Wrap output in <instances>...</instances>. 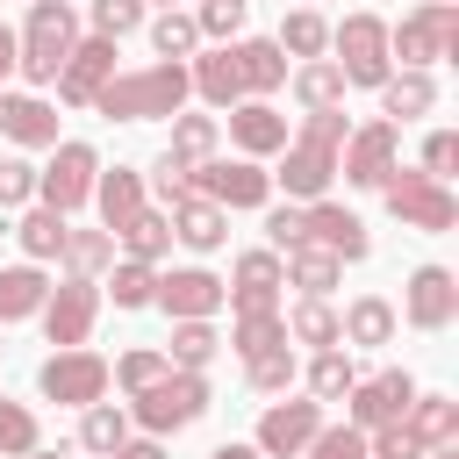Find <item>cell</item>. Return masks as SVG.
<instances>
[{"instance_id": "44", "label": "cell", "mask_w": 459, "mask_h": 459, "mask_svg": "<svg viewBox=\"0 0 459 459\" xmlns=\"http://www.w3.org/2000/svg\"><path fill=\"white\" fill-rule=\"evenodd\" d=\"M108 294H115V308H151V301H158V265L122 258V265H115V280H108Z\"/></svg>"}, {"instance_id": "20", "label": "cell", "mask_w": 459, "mask_h": 459, "mask_svg": "<svg viewBox=\"0 0 459 459\" xmlns=\"http://www.w3.org/2000/svg\"><path fill=\"white\" fill-rule=\"evenodd\" d=\"M230 143L244 158H273V151H287V115L273 100H237L230 108Z\"/></svg>"}, {"instance_id": "31", "label": "cell", "mask_w": 459, "mask_h": 459, "mask_svg": "<svg viewBox=\"0 0 459 459\" xmlns=\"http://www.w3.org/2000/svg\"><path fill=\"white\" fill-rule=\"evenodd\" d=\"M57 258H65L72 280H100V273L115 265V237H108V230H65V251H57Z\"/></svg>"}, {"instance_id": "28", "label": "cell", "mask_w": 459, "mask_h": 459, "mask_svg": "<svg viewBox=\"0 0 459 459\" xmlns=\"http://www.w3.org/2000/svg\"><path fill=\"white\" fill-rule=\"evenodd\" d=\"M337 273H344V265H337V258H330L323 244H294V251L280 258V280H294V287H301L308 301H330V287H337Z\"/></svg>"}, {"instance_id": "23", "label": "cell", "mask_w": 459, "mask_h": 459, "mask_svg": "<svg viewBox=\"0 0 459 459\" xmlns=\"http://www.w3.org/2000/svg\"><path fill=\"white\" fill-rule=\"evenodd\" d=\"M230 57H237V86H244V100H265L273 86H287V50H280L273 36H251V43H237Z\"/></svg>"}, {"instance_id": "41", "label": "cell", "mask_w": 459, "mask_h": 459, "mask_svg": "<svg viewBox=\"0 0 459 459\" xmlns=\"http://www.w3.org/2000/svg\"><path fill=\"white\" fill-rule=\"evenodd\" d=\"M122 437H129V409H122V402H93V409H86V423H79V445L108 459Z\"/></svg>"}, {"instance_id": "18", "label": "cell", "mask_w": 459, "mask_h": 459, "mask_svg": "<svg viewBox=\"0 0 459 459\" xmlns=\"http://www.w3.org/2000/svg\"><path fill=\"white\" fill-rule=\"evenodd\" d=\"M402 316H409V330H445L459 316V280L445 265H416L409 294H402Z\"/></svg>"}, {"instance_id": "34", "label": "cell", "mask_w": 459, "mask_h": 459, "mask_svg": "<svg viewBox=\"0 0 459 459\" xmlns=\"http://www.w3.org/2000/svg\"><path fill=\"white\" fill-rule=\"evenodd\" d=\"M14 237H22V251H29V265H43V258H57V251H65V215L36 201V208H29L22 222H14Z\"/></svg>"}, {"instance_id": "47", "label": "cell", "mask_w": 459, "mask_h": 459, "mask_svg": "<svg viewBox=\"0 0 459 459\" xmlns=\"http://www.w3.org/2000/svg\"><path fill=\"white\" fill-rule=\"evenodd\" d=\"M86 14H93V36H108V43H122L129 29H143V0H93Z\"/></svg>"}, {"instance_id": "14", "label": "cell", "mask_w": 459, "mask_h": 459, "mask_svg": "<svg viewBox=\"0 0 459 459\" xmlns=\"http://www.w3.org/2000/svg\"><path fill=\"white\" fill-rule=\"evenodd\" d=\"M409 402H416V380L394 366V373H373V380H359V387L344 394V409H351L344 423H351V430H380V423H394Z\"/></svg>"}, {"instance_id": "4", "label": "cell", "mask_w": 459, "mask_h": 459, "mask_svg": "<svg viewBox=\"0 0 459 459\" xmlns=\"http://www.w3.org/2000/svg\"><path fill=\"white\" fill-rule=\"evenodd\" d=\"M387 57H402V72H430L437 57H459V0H423L416 14H402L387 29Z\"/></svg>"}, {"instance_id": "12", "label": "cell", "mask_w": 459, "mask_h": 459, "mask_svg": "<svg viewBox=\"0 0 459 459\" xmlns=\"http://www.w3.org/2000/svg\"><path fill=\"white\" fill-rule=\"evenodd\" d=\"M394 151H402V129H394V122H366V129H351L344 151H337L344 186H380V179L394 172Z\"/></svg>"}, {"instance_id": "16", "label": "cell", "mask_w": 459, "mask_h": 459, "mask_svg": "<svg viewBox=\"0 0 459 459\" xmlns=\"http://www.w3.org/2000/svg\"><path fill=\"white\" fill-rule=\"evenodd\" d=\"M280 251H244L237 258V287H222L230 316H273L280 308Z\"/></svg>"}, {"instance_id": "51", "label": "cell", "mask_w": 459, "mask_h": 459, "mask_svg": "<svg viewBox=\"0 0 459 459\" xmlns=\"http://www.w3.org/2000/svg\"><path fill=\"white\" fill-rule=\"evenodd\" d=\"M452 165H459V136L452 129H430L423 136V172L430 179H452Z\"/></svg>"}, {"instance_id": "46", "label": "cell", "mask_w": 459, "mask_h": 459, "mask_svg": "<svg viewBox=\"0 0 459 459\" xmlns=\"http://www.w3.org/2000/svg\"><path fill=\"white\" fill-rule=\"evenodd\" d=\"M244 380H251L258 394H287V387H294V351L280 344V351H258V359H244Z\"/></svg>"}, {"instance_id": "35", "label": "cell", "mask_w": 459, "mask_h": 459, "mask_svg": "<svg viewBox=\"0 0 459 459\" xmlns=\"http://www.w3.org/2000/svg\"><path fill=\"white\" fill-rule=\"evenodd\" d=\"M280 323H287V337H294V344H316V351H330V344H337V308H330V301H308V294H301Z\"/></svg>"}, {"instance_id": "29", "label": "cell", "mask_w": 459, "mask_h": 459, "mask_svg": "<svg viewBox=\"0 0 459 459\" xmlns=\"http://www.w3.org/2000/svg\"><path fill=\"white\" fill-rule=\"evenodd\" d=\"M387 337H394V308H387L380 294H359V301L337 316V344H366V351H373V344H387Z\"/></svg>"}, {"instance_id": "40", "label": "cell", "mask_w": 459, "mask_h": 459, "mask_svg": "<svg viewBox=\"0 0 459 459\" xmlns=\"http://www.w3.org/2000/svg\"><path fill=\"white\" fill-rule=\"evenodd\" d=\"M165 373H172V366H165V351H158V344H136V351H122V359L108 366V380H115L122 394H143V387H151V380H165Z\"/></svg>"}, {"instance_id": "11", "label": "cell", "mask_w": 459, "mask_h": 459, "mask_svg": "<svg viewBox=\"0 0 459 459\" xmlns=\"http://www.w3.org/2000/svg\"><path fill=\"white\" fill-rule=\"evenodd\" d=\"M36 316H43V337H50L57 351H79L86 330H93V316H100V287H93V280H65V287L43 294Z\"/></svg>"}, {"instance_id": "56", "label": "cell", "mask_w": 459, "mask_h": 459, "mask_svg": "<svg viewBox=\"0 0 459 459\" xmlns=\"http://www.w3.org/2000/svg\"><path fill=\"white\" fill-rule=\"evenodd\" d=\"M423 459H459V445H430V452H423Z\"/></svg>"}, {"instance_id": "53", "label": "cell", "mask_w": 459, "mask_h": 459, "mask_svg": "<svg viewBox=\"0 0 459 459\" xmlns=\"http://www.w3.org/2000/svg\"><path fill=\"white\" fill-rule=\"evenodd\" d=\"M108 459H165V437H122Z\"/></svg>"}, {"instance_id": "27", "label": "cell", "mask_w": 459, "mask_h": 459, "mask_svg": "<svg viewBox=\"0 0 459 459\" xmlns=\"http://www.w3.org/2000/svg\"><path fill=\"white\" fill-rule=\"evenodd\" d=\"M186 86H194L208 108H237V100H244V86H237V57H230V43H222V50H208V57H194V65H186Z\"/></svg>"}, {"instance_id": "45", "label": "cell", "mask_w": 459, "mask_h": 459, "mask_svg": "<svg viewBox=\"0 0 459 459\" xmlns=\"http://www.w3.org/2000/svg\"><path fill=\"white\" fill-rule=\"evenodd\" d=\"M230 344H237L244 359H258V351H280V344H287V323H280V308H273V316H237V323H230Z\"/></svg>"}, {"instance_id": "13", "label": "cell", "mask_w": 459, "mask_h": 459, "mask_svg": "<svg viewBox=\"0 0 459 459\" xmlns=\"http://www.w3.org/2000/svg\"><path fill=\"white\" fill-rule=\"evenodd\" d=\"M108 79H115V43H108V36L72 43V57L57 65V100H65V108H93Z\"/></svg>"}, {"instance_id": "36", "label": "cell", "mask_w": 459, "mask_h": 459, "mask_svg": "<svg viewBox=\"0 0 459 459\" xmlns=\"http://www.w3.org/2000/svg\"><path fill=\"white\" fill-rule=\"evenodd\" d=\"M222 351V337H215V323H172V344H165V366H179V373H201L208 359Z\"/></svg>"}, {"instance_id": "42", "label": "cell", "mask_w": 459, "mask_h": 459, "mask_svg": "<svg viewBox=\"0 0 459 459\" xmlns=\"http://www.w3.org/2000/svg\"><path fill=\"white\" fill-rule=\"evenodd\" d=\"M36 445H43V430H36V409L0 394V459H29Z\"/></svg>"}, {"instance_id": "55", "label": "cell", "mask_w": 459, "mask_h": 459, "mask_svg": "<svg viewBox=\"0 0 459 459\" xmlns=\"http://www.w3.org/2000/svg\"><path fill=\"white\" fill-rule=\"evenodd\" d=\"M208 459H265V452H258V445H215Z\"/></svg>"}, {"instance_id": "2", "label": "cell", "mask_w": 459, "mask_h": 459, "mask_svg": "<svg viewBox=\"0 0 459 459\" xmlns=\"http://www.w3.org/2000/svg\"><path fill=\"white\" fill-rule=\"evenodd\" d=\"M186 93H194V86H186V65H165V57H158V65H143V72H115L93 108H100L108 122H158V115H179Z\"/></svg>"}, {"instance_id": "50", "label": "cell", "mask_w": 459, "mask_h": 459, "mask_svg": "<svg viewBox=\"0 0 459 459\" xmlns=\"http://www.w3.org/2000/svg\"><path fill=\"white\" fill-rule=\"evenodd\" d=\"M36 201V165L29 158H0V208H22Z\"/></svg>"}, {"instance_id": "43", "label": "cell", "mask_w": 459, "mask_h": 459, "mask_svg": "<svg viewBox=\"0 0 459 459\" xmlns=\"http://www.w3.org/2000/svg\"><path fill=\"white\" fill-rule=\"evenodd\" d=\"M194 43H201V29H194V14H179V7H165V14L151 22V50H158L165 65H179V57H194Z\"/></svg>"}, {"instance_id": "37", "label": "cell", "mask_w": 459, "mask_h": 459, "mask_svg": "<svg viewBox=\"0 0 459 459\" xmlns=\"http://www.w3.org/2000/svg\"><path fill=\"white\" fill-rule=\"evenodd\" d=\"M273 43H280V50H294V57L308 65V57H323V50H330V22H323L316 7H294V14L280 22V36H273Z\"/></svg>"}, {"instance_id": "9", "label": "cell", "mask_w": 459, "mask_h": 459, "mask_svg": "<svg viewBox=\"0 0 459 459\" xmlns=\"http://www.w3.org/2000/svg\"><path fill=\"white\" fill-rule=\"evenodd\" d=\"M36 387H43V402H57V409H93L100 394H108V359L100 351H50L43 366H36Z\"/></svg>"}, {"instance_id": "19", "label": "cell", "mask_w": 459, "mask_h": 459, "mask_svg": "<svg viewBox=\"0 0 459 459\" xmlns=\"http://www.w3.org/2000/svg\"><path fill=\"white\" fill-rule=\"evenodd\" d=\"M316 430H323V402H273V409L258 416V452L294 459V452H308Z\"/></svg>"}, {"instance_id": "22", "label": "cell", "mask_w": 459, "mask_h": 459, "mask_svg": "<svg viewBox=\"0 0 459 459\" xmlns=\"http://www.w3.org/2000/svg\"><path fill=\"white\" fill-rule=\"evenodd\" d=\"M165 215H172V237H179L186 251H222V244H230V215H222L215 201H201V194H179Z\"/></svg>"}, {"instance_id": "32", "label": "cell", "mask_w": 459, "mask_h": 459, "mask_svg": "<svg viewBox=\"0 0 459 459\" xmlns=\"http://www.w3.org/2000/svg\"><path fill=\"white\" fill-rule=\"evenodd\" d=\"M294 100H301L308 115H323V108H344V72H337L330 57H308V65L294 72Z\"/></svg>"}, {"instance_id": "10", "label": "cell", "mask_w": 459, "mask_h": 459, "mask_svg": "<svg viewBox=\"0 0 459 459\" xmlns=\"http://www.w3.org/2000/svg\"><path fill=\"white\" fill-rule=\"evenodd\" d=\"M93 179H100L93 143H50V165L36 172V201H43V208H57V215H72V208H86V201H93Z\"/></svg>"}, {"instance_id": "33", "label": "cell", "mask_w": 459, "mask_h": 459, "mask_svg": "<svg viewBox=\"0 0 459 459\" xmlns=\"http://www.w3.org/2000/svg\"><path fill=\"white\" fill-rule=\"evenodd\" d=\"M165 158H172V165H186V172H194V165H208V158H215V115H179V122H172Z\"/></svg>"}, {"instance_id": "25", "label": "cell", "mask_w": 459, "mask_h": 459, "mask_svg": "<svg viewBox=\"0 0 459 459\" xmlns=\"http://www.w3.org/2000/svg\"><path fill=\"white\" fill-rule=\"evenodd\" d=\"M437 108V79L430 72H387L380 79V122H416V115H430Z\"/></svg>"}, {"instance_id": "1", "label": "cell", "mask_w": 459, "mask_h": 459, "mask_svg": "<svg viewBox=\"0 0 459 459\" xmlns=\"http://www.w3.org/2000/svg\"><path fill=\"white\" fill-rule=\"evenodd\" d=\"M344 108H323V115H308L301 122V136H287V151H280V186H287V201L294 208H308V201H323L330 194V179H337V151H344Z\"/></svg>"}, {"instance_id": "8", "label": "cell", "mask_w": 459, "mask_h": 459, "mask_svg": "<svg viewBox=\"0 0 459 459\" xmlns=\"http://www.w3.org/2000/svg\"><path fill=\"white\" fill-rule=\"evenodd\" d=\"M201 409H208V380H201V373H179V366H172L165 380H151V387L136 394V409H129V416H136V423H143L151 437H172V430H186V423H194Z\"/></svg>"}, {"instance_id": "57", "label": "cell", "mask_w": 459, "mask_h": 459, "mask_svg": "<svg viewBox=\"0 0 459 459\" xmlns=\"http://www.w3.org/2000/svg\"><path fill=\"white\" fill-rule=\"evenodd\" d=\"M29 459H65V452H43V445H36V452H29Z\"/></svg>"}, {"instance_id": "54", "label": "cell", "mask_w": 459, "mask_h": 459, "mask_svg": "<svg viewBox=\"0 0 459 459\" xmlns=\"http://www.w3.org/2000/svg\"><path fill=\"white\" fill-rule=\"evenodd\" d=\"M7 72H14V29L0 22V79H7Z\"/></svg>"}, {"instance_id": "3", "label": "cell", "mask_w": 459, "mask_h": 459, "mask_svg": "<svg viewBox=\"0 0 459 459\" xmlns=\"http://www.w3.org/2000/svg\"><path fill=\"white\" fill-rule=\"evenodd\" d=\"M72 43H79V14H72L65 0H29V22H22V36H14V72H22L29 86H50L57 65L72 57Z\"/></svg>"}, {"instance_id": "26", "label": "cell", "mask_w": 459, "mask_h": 459, "mask_svg": "<svg viewBox=\"0 0 459 459\" xmlns=\"http://www.w3.org/2000/svg\"><path fill=\"white\" fill-rule=\"evenodd\" d=\"M402 423H409V437L430 452V445H459V402L452 394H416L409 409H402Z\"/></svg>"}, {"instance_id": "17", "label": "cell", "mask_w": 459, "mask_h": 459, "mask_svg": "<svg viewBox=\"0 0 459 459\" xmlns=\"http://www.w3.org/2000/svg\"><path fill=\"white\" fill-rule=\"evenodd\" d=\"M158 308L172 323H208L222 308V280L201 273V265H179V273H158Z\"/></svg>"}, {"instance_id": "5", "label": "cell", "mask_w": 459, "mask_h": 459, "mask_svg": "<svg viewBox=\"0 0 459 459\" xmlns=\"http://www.w3.org/2000/svg\"><path fill=\"white\" fill-rule=\"evenodd\" d=\"M380 194H387V215L402 222V230H423V237H445L452 222H459V194L445 186V179H430V172H387L380 179Z\"/></svg>"}, {"instance_id": "24", "label": "cell", "mask_w": 459, "mask_h": 459, "mask_svg": "<svg viewBox=\"0 0 459 459\" xmlns=\"http://www.w3.org/2000/svg\"><path fill=\"white\" fill-rule=\"evenodd\" d=\"M93 208H100V230L122 237V230L143 215V172H129V165L100 172V179H93Z\"/></svg>"}, {"instance_id": "6", "label": "cell", "mask_w": 459, "mask_h": 459, "mask_svg": "<svg viewBox=\"0 0 459 459\" xmlns=\"http://www.w3.org/2000/svg\"><path fill=\"white\" fill-rule=\"evenodd\" d=\"M330 65L344 72V86H373L380 93V79L394 72V57H387V22L380 14H344L337 29H330Z\"/></svg>"}, {"instance_id": "38", "label": "cell", "mask_w": 459, "mask_h": 459, "mask_svg": "<svg viewBox=\"0 0 459 459\" xmlns=\"http://www.w3.org/2000/svg\"><path fill=\"white\" fill-rule=\"evenodd\" d=\"M122 244H129L136 265H158V258L172 251V215H165V208H143V215L122 230Z\"/></svg>"}, {"instance_id": "30", "label": "cell", "mask_w": 459, "mask_h": 459, "mask_svg": "<svg viewBox=\"0 0 459 459\" xmlns=\"http://www.w3.org/2000/svg\"><path fill=\"white\" fill-rule=\"evenodd\" d=\"M43 294H50L43 265H0V323L36 316V308H43Z\"/></svg>"}, {"instance_id": "39", "label": "cell", "mask_w": 459, "mask_h": 459, "mask_svg": "<svg viewBox=\"0 0 459 459\" xmlns=\"http://www.w3.org/2000/svg\"><path fill=\"white\" fill-rule=\"evenodd\" d=\"M351 387H359V366L344 359V344L316 351V366H308V394H316V402H344Z\"/></svg>"}, {"instance_id": "58", "label": "cell", "mask_w": 459, "mask_h": 459, "mask_svg": "<svg viewBox=\"0 0 459 459\" xmlns=\"http://www.w3.org/2000/svg\"><path fill=\"white\" fill-rule=\"evenodd\" d=\"M158 7H172V0H158Z\"/></svg>"}, {"instance_id": "52", "label": "cell", "mask_w": 459, "mask_h": 459, "mask_svg": "<svg viewBox=\"0 0 459 459\" xmlns=\"http://www.w3.org/2000/svg\"><path fill=\"white\" fill-rule=\"evenodd\" d=\"M265 230H273V244H280V251L308 244V222H301V208H294V201H287V208H265Z\"/></svg>"}, {"instance_id": "48", "label": "cell", "mask_w": 459, "mask_h": 459, "mask_svg": "<svg viewBox=\"0 0 459 459\" xmlns=\"http://www.w3.org/2000/svg\"><path fill=\"white\" fill-rule=\"evenodd\" d=\"M308 459H366V430H351V423H323L316 437H308Z\"/></svg>"}, {"instance_id": "15", "label": "cell", "mask_w": 459, "mask_h": 459, "mask_svg": "<svg viewBox=\"0 0 459 459\" xmlns=\"http://www.w3.org/2000/svg\"><path fill=\"white\" fill-rule=\"evenodd\" d=\"M301 222H308V244H323L337 265H359V258L373 251L366 222H359L351 208H337V201H308V208H301Z\"/></svg>"}, {"instance_id": "21", "label": "cell", "mask_w": 459, "mask_h": 459, "mask_svg": "<svg viewBox=\"0 0 459 459\" xmlns=\"http://www.w3.org/2000/svg\"><path fill=\"white\" fill-rule=\"evenodd\" d=\"M0 136H14L22 151H50L57 143V108L36 93H0Z\"/></svg>"}, {"instance_id": "49", "label": "cell", "mask_w": 459, "mask_h": 459, "mask_svg": "<svg viewBox=\"0 0 459 459\" xmlns=\"http://www.w3.org/2000/svg\"><path fill=\"white\" fill-rule=\"evenodd\" d=\"M194 29H201V36H215V43H230V36L244 29V0H201Z\"/></svg>"}, {"instance_id": "7", "label": "cell", "mask_w": 459, "mask_h": 459, "mask_svg": "<svg viewBox=\"0 0 459 459\" xmlns=\"http://www.w3.org/2000/svg\"><path fill=\"white\" fill-rule=\"evenodd\" d=\"M186 194H201L222 215H237V208H265L273 201V172L258 158H208V165L186 172Z\"/></svg>"}]
</instances>
